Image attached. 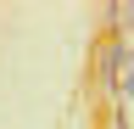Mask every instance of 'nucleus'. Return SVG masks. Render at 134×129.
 I'll return each instance as SVG.
<instances>
[{
    "label": "nucleus",
    "instance_id": "1",
    "mask_svg": "<svg viewBox=\"0 0 134 129\" xmlns=\"http://www.w3.org/2000/svg\"><path fill=\"white\" fill-rule=\"evenodd\" d=\"M129 45L123 39H106L100 45V84H106V95H123V73H129Z\"/></svg>",
    "mask_w": 134,
    "mask_h": 129
}]
</instances>
